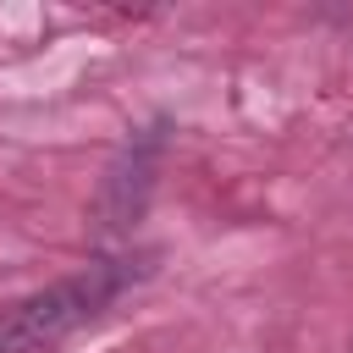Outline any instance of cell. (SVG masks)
Returning <instances> with one entry per match:
<instances>
[{
  "label": "cell",
  "instance_id": "1",
  "mask_svg": "<svg viewBox=\"0 0 353 353\" xmlns=\"http://www.w3.org/2000/svg\"><path fill=\"white\" fill-rule=\"evenodd\" d=\"M132 281V265L110 259V265H88L83 276H66L22 303H11L0 314V353H44L55 342H66L77 325H88L121 287Z\"/></svg>",
  "mask_w": 353,
  "mask_h": 353
}]
</instances>
